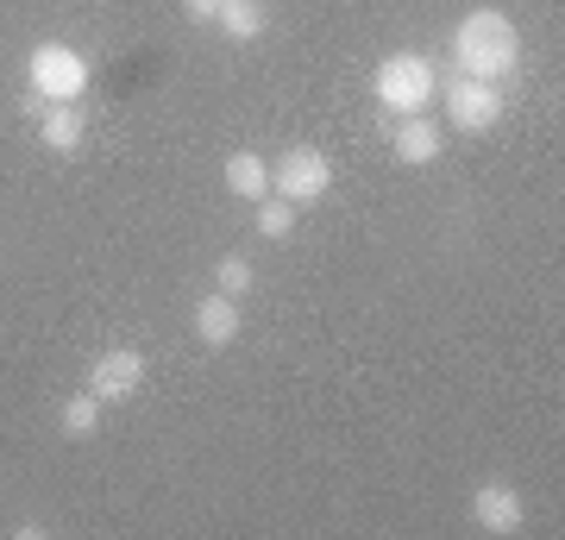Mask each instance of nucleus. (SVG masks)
<instances>
[{
  "instance_id": "obj_13",
  "label": "nucleus",
  "mask_w": 565,
  "mask_h": 540,
  "mask_svg": "<svg viewBox=\"0 0 565 540\" xmlns=\"http://www.w3.org/2000/svg\"><path fill=\"white\" fill-rule=\"evenodd\" d=\"M95 427H102V396L95 390H76V396L63 402V434L70 441H88Z\"/></svg>"
},
{
  "instance_id": "obj_15",
  "label": "nucleus",
  "mask_w": 565,
  "mask_h": 540,
  "mask_svg": "<svg viewBox=\"0 0 565 540\" xmlns=\"http://www.w3.org/2000/svg\"><path fill=\"white\" fill-rule=\"evenodd\" d=\"M258 233L264 240H289L296 233V201H258Z\"/></svg>"
},
{
  "instance_id": "obj_10",
  "label": "nucleus",
  "mask_w": 565,
  "mask_h": 540,
  "mask_svg": "<svg viewBox=\"0 0 565 540\" xmlns=\"http://www.w3.org/2000/svg\"><path fill=\"white\" fill-rule=\"evenodd\" d=\"M195 340H202V346H214V352L239 340V301H233V296H221V289L195 301Z\"/></svg>"
},
{
  "instance_id": "obj_8",
  "label": "nucleus",
  "mask_w": 565,
  "mask_h": 540,
  "mask_svg": "<svg viewBox=\"0 0 565 540\" xmlns=\"http://www.w3.org/2000/svg\"><path fill=\"white\" fill-rule=\"evenodd\" d=\"M82 139H88V120H82L76 100H44V114H39V145H44V151L76 158Z\"/></svg>"
},
{
  "instance_id": "obj_7",
  "label": "nucleus",
  "mask_w": 565,
  "mask_h": 540,
  "mask_svg": "<svg viewBox=\"0 0 565 540\" xmlns=\"http://www.w3.org/2000/svg\"><path fill=\"white\" fill-rule=\"evenodd\" d=\"M471 521H478L484 534H515L527 521V509L509 484H478V490H471Z\"/></svg>"
},
{
  "instance_id": "obj_4",
  "label": "nucleus",
  "mask_w": 565,
  "mask_h": 540,
  "mask_svg": "<svg viewBox=\"0 0 565 540\" xmlns=\"http://www.w3.org/2000/svg\"><path fill=\"white\" fill-rule=\"evenodd\" d=\"M270 189H277L282 201L308 208V201H321L327 189H333V163H327V151H315V145H296V151H282V158L270 163Z\"/></svg>"
},
{
  "instance_id": "obj_16",
  "label": "nucleus",
  "mask_w": 565,
  "mask_h": 540,
  "mask_svg": "<svg viewBox=\"0 0 565 540\" xmlns=\"http://www.w3.org/2000/svg\"><path fill=\"white\" fill-rule=\"evenodd\" d=\"M182 13L195 25H214V13H221V0H182Z\"/></svg>"
},
{
  "instance_id": "obj_9",
  "label": "nucleus",
  "mask_w": 565,
  "mask_h": 540,
  "mask_svg": "<svg viewBox=\"0 0 565 540\" xmlns=\"http://www.w3.org/2000/svg\"><path fill=\"white\" fill-rule=\"evenodd\" d=\"M440 145H446V133H440V120H427V114H408L403 126H396V139H390V151L408 163V170H427V163L440 158Z\"/></svg>"
},
{
  "instance_id": "obj_14",
  "label": "nucleus",
  "mask_w": 565,
  "mask_h": 540,
  "mask_svg": "<svg viewBox=\"0 0 565 540\" xmlns=\"http://www.w3.org/2000/svg\"><path fill=\"white\" fill-rule=\"evenodd\" d=\"M252 283H258V271H252V258H239V252H226L221 264H214V289H221V296H252Z\"/></svg>"
},
{
  "instance_id": "obj_6",
  "label": "nucleus",
  "mask_w": 565,
  "mask_h": 540,
  "mask_svg": "<svg viewBox=\"0 0 565 540\" xmlns=\"http://www.w3.org/2000/svg\"><path fill=\"white\" fill-rule=\"evenodd\" d=\"M446 120H452V133H490V126L503 120V88L459 76L446 88Z\"/></svg>"
},
{
  "instance_id": "obj_2",
  "label": "nucleus",
  "mask_w": 565,
  "mask_h": 540,
  "mask_svg": "<svg viewBox=\"0 0 565 540\" xmlns=\"http://www.w3.org/2000/svg\"><path fill=\"white\" fill-rule=\"evenodd\" d=\"M371 88H377V100H384L396 120H408V114H427L434 107V63L415 57V51H396V57L377 63V76H371Z\"/></svg>"
},
{
  "instance_id": "obj_1",
  "label": "nucleus",
  "mask_w": 565,
  "mask_h": 540,
  "mask_svg": "<svg viewBox=\"0 0 565 540\" xmlns=\"http://www.w3.org/2000/svg\"><path fill=\"white\" fill-rule=\"evenodd\" d=\"M452 63H459V76L471 82H503L515 63H522V32L509 20L503 7H478V13H465L459 32H452Z\"/></svg>"
},
{
  "instance_id": "obj_11",
  "label": "nucleus",
  "mask_w": 565,
  "mask_h": 540,
  "mask_svg": "<svg viewBox=\"0 0 565 540\" xmlns=\"http://www.w3.org/2000/svg\"><path fill=\"white\" fill-rule=\"evenodd\" d=\"M221 177H226V189H233L239 201H264V195H270V163H264L258 151H233Z\"/></svg>"
},
{
  "instance_id": "obj_5",
  "label": "nucleus",
  "mask_w": 565,
  "mask_h": 540,
  "mask_svg": "<svg viewBox=\"0 0 565 540\" xmlns=\"http://www.w3.org/2000/svg\"><path fill=\"white\" fill-rule=\"evenodd\" d=\"M145 378H151V371H145L139 346H107L102 359L88 364V390L102 396V409H107V402H132L145 390Z\"/></svg>"
},
{
  "instance_id": "obj_3",
  "label": "nucleus",
  "mask_w": 565,
  "mask_h": 540,
  "mask_svg": "<svg viewBox=\"0 0 565 540\" xmlns=\"http://www.w3.org/2000/svg\"><path fill=\"white\" fill-rule=\"evenodd\" d=\"M25 82H32L39 100H82L88 95V57L70 51V44H57V39H44L25 57Z\"/></svg>"
},
{
  "instance_id": "obj_12",
  "label": "nucleus",
  "mask_w": 565,
  "mask_h": 540,
  "mask_svg": "<svg viewBox=\"0 0 565 540\" xmlns=\"http://www.w3.org/2000/svg\"><path fill=\"white\" fill-rule=\"evenodd\" d=\"M214 25H221L233 44H252V39H264V7L258 0H221Z\"/></svg>"
}]
</instances>
